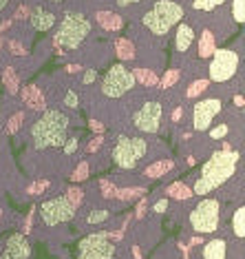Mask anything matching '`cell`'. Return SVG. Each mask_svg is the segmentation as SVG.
Returning a JSON list of instances; mask_svg holds the SVG:
<instances>
[{"label":"cell","instance_id":"50","mask_svg":"<svg viewBox=\"0 0 245 259\" xmlns=\"http://www.w3.org/2000/svg\"><path fill=\"white\" fill-rule=\"evenodd\" d=\"M137 3H142V0H117L119 7H131V5H137Z\"/></svg>","mask_w":245,"mask_h":259},{"label":"cell","instance_id":"17","mask_svg":"<svg viewBox=\"0 0 245 259\" xmlns=\"http://www.w3.org/2000/svg\"><path fill=\"white\" fill-rule=\"evenodd\" d=\"M95 20L104 31H119L124 27V18L119 14H115V11H97Z\"/></svg>","mask_w":245,"mask_h":259},{"label":"cell","instance_id":"2","mask_svg":"<svg viewBox=\"0 0 245 259\" xmlns=\"http://www.w3.org/2000/svg\"><path fill=\"white\" fill-rule=\"evenodd\" d=\"M69 117L60 109H44L31 126L33 149H60L69 138Z\"/></svg>","mask_w":245,"mask_h":259},{"label":"cell","instance_id":"56","mask_svg":"<svg viewBox=\"0 0 245 259\" xmlns=\"http://www.w3.org/2000/svg\"><path fill=\"white\" fill-rule=\"evenodd\" d=\"M49 3H62V0H49Z\"/></svg>","mask_w":245,"mask_h":259},{"label":"cell","instance_id":"19","mask_svg":"<svg viewBox=\"0 0 245 259\" xmlns=\"http://www.w3.org/2000/svg\"><path fill=\"white\" fill-rule=\"evenodd\" d=\"M214 49H217V45H214V33L210 31V29H203L201 38H199V47H197V56H199L201 60H206V58H212Z\"/></svg>","mask_w":245,"mask_h":259},{"label":"cell","instance_id":"41","mask_svg":"<svg viewBox=\"0 0 245 259\" xmlns=\"http://www.w3.org/2000/svg\"><path fill=\"white\" fill-rule=\"evenodd\" d=\"M146 210H148V197H139L137 208H135V217H137V220H144Z\"/></svg>","mask_w":245,"mask_h":259},{"label":"cell","instance_id":"57","mask_svg":"<svg viewBox=\"0 0 245 259\" xmlns=\"http://www.w3.org/2000/svg\"><path fill=\"white\" fill-rule=\"evenodd\" d=\"M0 220H3V210H0Z\"/></svg>","mask_w":245,"mask_h":259},{"label":"cell","instance_id":"14","mask_svg":"<svg viewBox=\"0 0 245 259\" xmlns=\"http://www.w3.org/2000/svg\"><path fill=\"white\" fill-rule=\"evenodd\" d=\"M20 91V98H22V102L27 104L29 109H33V111H44L46 109V100H44V93L42 89H38L36 84H25Z\"/></svg>","mask_w":245,"mask_h":259},{"label":"cell","instance_id":"8","mask_svg":"<svg viewBox=\"0 0 245 259\" xmlns=\"http://www.w3.org/2000/svg\"><path fill=\"white\" fill-rule=\"evenodd\" d=\"M115 250L117 248L106 237V231L93 233L78 241V255H75V259H113Z\"/></svg>","mask_w":245,"mask_h":259},{"label":"cell","instance_id":"22","mask_svg":"<svg viewBox=\"0 0 245 259\" xmlns=\"http://www.w3.org/2000/svg\"><path fill=\"white\" fill-rule=\"evenodd\" d=\"M115 54L119 60H133L135 58V45L128 38H115Z\"/></svg>","mask_w":245,"mask_h":259},{"label":"cell","instance_id":"6","mask_svg":"<svg viewBox=\"0 0 245 259\" xmlns=\"http://www.w3.org/2000/svg\"><path fill=\"white\" fill-rule=\"evenodd\" d=\"M221 224V204L219 199L206 197L190 210V226L197 235H210L219 231Z\"/></svg>","mask_w":245,"mask_h":259},{"label":"cell","instance_id":"52","mask_svg":"<svg viewBox=\"0 0 245 259\" xmlns=\"http://www.w3.org/2000/svg\"><path fill=\"white\" fill-rule=\"evenodd\" d=\"M221 151H232V144H230V142H223V146H221Z\"/></svg>","mask_w":245,"mask_h":259},{"label":"cell","instance_id":"55","mask_svg":"<svg viewBox=\"0 0 245 259\" xmlns=\"http://www.w3.org/2000/svg\"><path fill=\"white\" fill-rule=\"evenodd\" d=\"M3 47H5V40H3V36H0V49H3Z\"/></svg>","mask_w":245,"mask_h":259},{"label":"cell","instance_id":"23","mask_svg":"<svg viewBox=\"0 0 245 259\" xmlns=\"http://www.w3.org/2000/svg\"><path fill=\"white\" fill-rule=\"evenodd\" d=\"M133 75H135V82H142V84L148 87V89H153V87L159 84V78H157V73L150 71V69H135Z\"/></svg>","mask_w":245,"mask_h":259},{"label":"cell","instance_id":"53","mask_svg":"<svg viewBox=\"0 0 245 259\" xmlns=\"http://www.w3.org/2000/svg\"><path fill=\"white\" fill-rule=\"evenodd\" d=\"M9 3H11V0H0V11H3L5 7H7V5H9Z\"/></svg>","mask_w":245,"mask_h":259},{"label":"cell","instance_id":"38","mask_svg":"<svg viewBox=\"0 0 245 259\" xmlns=\"http://www.w3.org/2000/svg\"><path fill=\"white\" fill-rule=\"evenodd\" d=\"M80 149V142H78V135H73V138H67L64 140V144H62V151H64V155H73L75 151Z\"/></svg>","mask_w":245,"mask_h":259},{"label":"cell","instance_id":"43","mask_svg":"<svg viewBox=\"0 0 245 259\" xmlns=\"http://www.w3.org/2000/svg\"><path fill=\"white\" fill-rule=\"evenodd\" d=\"M95 80H97V69H84L82 82H84V84H93Z\"/></svg>","mask_w":245,"mask_h":259},{"label":"cell","instance_id":"46","mask_svg":"<svg viewBox=\"0 0 245 259\" xmlns=\"http://www.w3.org/2000/svg\"><path fill=\"white\" fill-rule=\"evenodd\" d=\"M153 210L157 215H161L163 210H168V197H163V199H159V202H157L155 206H153Z\"/></svg>","mask_w":245,"mask_h":259},{"label":"cell","instance_id":"27","mask_svg":"<svg viewBox=\"0 0 245 259\" xmlns=\"http://www.w3.org/2000/svg\"><path fill=\"white\" fill-rule=\"evenodd\" d=\"M49 186H51V182H49V180H36V182H31V184L25 188V195H29V197H38V195H42V193H44Z\"/></svg>","mask_w":245,"mask_h":259},{"label":"cell","instance_id":"3","mask_svg":"<svg viewBox=\"0 0 245 259\" xmlns=\"http://www.w3.org/2000/svg\"><path fill=\"white\" fill-rule=\"evenodd\" d=\"M183 20V7L174 0H157V3L144 14V27L153 36H166L168 31Z\"/></svg>","mask_w":245,"mask_h":259},{"label":"cell","instance_id":"4","mask_svg":"<svg viewBox=\"0 0 245 259\" xmlns=\"http://www.w3.org/2000/svg\"><path fill=\"white\" fill-rule=\"evenodd\" d=\"M91 33V20L84 14L78 11H69L64 14V18L57 27L55 36H53V45L55 49H78L84 42L86 36Z\"/></svg>","mask_w":245,"mask_h":259},{"label":"cell","instance_id":"25","mask_svg":"<svg viewBox=\"0 0 245 259\" xmlns=\"http://www.w3.org/2000/svg\"><path fill=\"white\" fill-rule=\"evenodd\" d=\"M232 233L238 239H243V235H245V208L243 206H238L234 210V215H232Z\"/></svg>","mask_w":245,"mask_h":259},{"label":"cell","instance_id":"21","mask_svg":"<svg viewBox=\"0 0 245 259\" xmlns=\"http://www.w3.org/2000/svg\"><path fill=\"white\" fill-rule=\"evenodd\" d=\"M192 195H195L192 188L188 184H183V182H172V184L166 188V197L179 199V202H186V199H190Z\"/></svg>","mask_w":245,"mask_h":259},{"label":"cell","instance_id":"47","mask_svg":"<svg viewBox=\"0 0 245 259\" xmlns=\"http://www.w3.org/2000/svg\"><path fill=\"white\" fill-rule=\"evenodd\" d=\"M181 115H183V107H177V109L172 111V117H170V120L174 122V124H177V122L181 120Z\"/></svg>","mask_w":245,"mask_h":259},{"label":"cell","instance_id":"16","mask_svg":"<svg viewBox=\"0 0 245 259\" xmlns=\"http://www.w3.org/2000/svg\"><path fill=\"white\" fill-rule=\"evenodd\" d=\"M192 42H195V29H192L188 22H179L177 33H174V47H177V51L186 54Z\"/></svg>","mask_w":245,"mask_h":259},{"label":"cell","instance_id":"30","mask_svg":"<svg viewBox=\"0 0 245 259\" xmlns=\"http://www.w3.org/2000/svg\"><path fill=\"white\" fill-rule=\"evenodd\" d=\"M25 111H18V113H14L9 117V122H7V133L9 135H14V133H18L20 131V126L25 124Z\"/></svg>","mask_w":245,"mask_h":259},{"label":"cell","instance_id":"51","mask_svg":"<svg viewBox=\"0 0 245 259\" xmlns=\"http://www.w3.org/2000/svg\"><path fill=\"white\" fill-rule=\"evenodd\" d=\"M243 104H245L243 96H234V107H243Z\"/></svg>","mask_w":245,"mask_h":259},{"label":"cell","instance_id":"11","mask_svg":"<svg viewBox=\"0 0 245 259\" xmlns=\"http://www.w3.org/2000/svg\"><path fill=\"white\" fill-rule=\"evenodd\" d=\"M161 104L150 100V102H144L142 107L135 111L133 115V126L142 133H157L159 131V124H161Z\"/></svg>","mask_w":245,"mask_h":259},{"label":"cell","instance_id":"28","mask_svg":"<svg viewBox=\"0 0 245 259\" xmlns=\"http://www.w3.org/2000/svg\"><path fill=\"white\" fill-rule=\"evenodd\" d=\"M89 173H91V164L86 162V160H82L78 166L73 168V173H71V180L78 184V182H84V180H89Z\"/></svg>","mask_w":245,"mask_h":259},{"label":"cell","instance_id":"18","mask_svg":"<svg viewBox=\"0 0 245 259\" xmlns=\"http://www.w3.org/2000/svg\"><path fill=\"white\" fill-rule=\"evenodd\" d=\"M172 166H174L172 160H157L144 168V178L146 180H159L168 173V170H172Z\"/></svg>","mask_w":245,"mask_h":259},{"label":"cell","instance_id":"44","mask_svg":"<svg viewBox=\"0 0 245 259\" xmlns=\"http://www.w3.org/2000/svg\"><path fill=\"white\" fill-rule=\"evenodd\" d=\"M29 14H31V9H29L27 5H20L18 11H16V16H14V18H16V20H25V18H29Z\"/></svg>","mask_w":245,"mask_h":259},{"label":"cell","instance_id":"1","mask_svg":"<svg viewBox=\"0 0 245 259\" xmlns=\"http://www.w3.org/2000/svg\"><path fill=\"white\" fill-rule=\"evenodd\" d=\"M238 162H241V155L236 151H214L210 160L201 166V173L192 186V193L195 195H208V193L217 191L236 173Z\"/></svg>","mask_w":245,"mask_h":259},{"label":"cell","instance_id":"48","mask_svg":"<svg viewBox=\"0 0 245 259\" xmlns=\"http://www.w3.org/2000/svg\"><path fill=\"white\" fill-rule=\"evenodd\" d=\"M89 124H91L93 131H97V133H102V131H104V124H102V122H97V120H91Z\"/></svg>","mask_w":245,"mask_h":259},{"label":"cell","instance_id":"35","mask_svg":"<svg viewBox=\"0 0 245 259\" xmlns=\"http://www.w3.org/2000/svg\"><path fill=\"white\" fill-rule=\"evenodd\" d=\"M64 197L71 202L73 208H78V206L82 204V199H84V191H82V188H78V186H71V188L67 191V195H64Z\"/></svg>","mask_w":245,"mask_h":259},{"label":"cell","instance_id":"31","mask_svg":"<svg viewBox=\"0 0 245 259\" xmlns=\"http://www.w3.org/2000/svg\"><path fill=\"white\" fill-rule=\"evenodd\" d=\"M225 0H192V9H197V11H212V9H217L221 7Z\"/></svg>","mask_w":245,"mask_h":259},{"label":"cell","instance_id":"39","mask_svg":"<svg viewBox=\"0 0 245 259\" xmlns=\"http://www.w3.org/2000/svg\"><path fill=\"white\" fill-rule=\"evenodd\" d=\"M64 107H69L73 111L80 107V98H78V93H75L73 89H69L67 93H64Z\"/></svg>","mask_w":245,"mask_h":259},{"label":"cell","instance_id":"5","mask_svg":"<svg viewBox=\"0 0 245 259\" xmlns=\"http://www.w3.org/2000/svg\"><path fill=\"white\" fill-rule=\"evenodd\" d=\"M146 153H148V140L121 135L117 142H115L113 151H110V157H113V162L117 164L119 168L131 170L144 160Z\"/></svg>","mask_w":245,"mask_h":259},{"label":"cell","instance_id":"26","mask_svg":"<svg viewBox=\"0 0 245 259\" xmlns=\"http://www.w3.org/2000/svg\"><path fill=\"white\" fill-rule=\"evenodd\" d=\"M3 84H5V89H7L11 96H16L20 89V80H18V75H16L14 69H5L3 71Z\"/></svg>","mask_w":245,"mask_h":259},{"label":"cell","instance_id":"24","mask_svg":"<svg viewBox=\"0 0 245 259\" xmlns=\"http://www.w3.org/2000/svg\"><path fill=\"white\" fill-rule=\"evenodd\" d=\"M146 195V188L142 186H135V188H117V193H115V199H119V202H133V199H139Z\"/></svg>","mask_w":245,"mask_h":259},{"label":"cell","instance_id":"37","mask_svg":"<svg viewBox=\"0 0 245 259\" xmlns=\"http://www.w3.org/2000/svg\"><path fill=\"white\" fill-rule=\"evenodd\" d=\"M36 213H38V206H31V210L27 213L25 222H22V235H29L33 228V220H36Z\"/></svg>","mask_w":245,"mask_h":259},{"label":"cell","instance_id":"9","mask_svg":"<svg viewBox=\"0 0 245 259\" xmlns=\"http://www.w3.org/2000/svg\"><path fill=\"white\" fill-rule=\"evenodd\" d=\"M241 64V56L234 49H214L210 60V80L212 82H227L236 75V69Z\"/></svg>","mask_w":245,"mask_h":259},{"label":"cell","instance_id":"7","mask_svg":"<svg viewBox=\"0 0 245 259\" xmlns=\"http://www.w3.org/2000/svg\"><path fill=\"white\" fill-rule=\"evenodd\" d=\"M135 84L137 82L131 69L124 67V64H113L102 80V93L106 98L117 100L121 96H126V93H131L135 89Z\"/></svg>","mask_w":245,"mask_h":259},{"label":"cell","instance_id":"29","mask_svg":"<svg viewBox=\"0 0 245 259\" xmlns=\"http://www.w3.org/2000/svg\"><path fill=\"white\" fill-rule=\"evenodd\" d=\"M179 78H181V71L179 69H168L166 73H163V78L159 80V87L161 89H170L172 84H177Z\"/></svg>","mask_w":245,"mask_h":259},{"label":"cell","instance_id":"12","mask_svg":"<svg viewBox=\"0 0 245 259\" xmlns=\"http://www.w3.org/2000/svg\"><path fill=\"white\" fill-rule=\"evenodd\" d=\"M221 100H214V98H208V100H201L192 107V128L195 131H208L212 120L221 113Z\"/></svg>","mask_w":245,"mask_h":259},{"label":"cell","instance_id":"40","mask_svg":"<svg viewBox=\"0 0 245 259\" xmlns=\"http://www.w3.org/2000/svg\"><path fill=\"white\" fill-rule=\"evenodd\" d=\"M7 49H9V54H11V56H18V58L27 56L25 45H20L18 40H9V42H7Z\"/></svg>","mask_w":245,"mask_h":259},{"label":"cell","instance_id":"42","mask_svg":"<svg viewBox=\"0 0 245 259\" xmlns=\"http://www.w3.org/2000/svg\"><path fill=\"white\" fill-rule=\"evenodd\" d=\"M227 131H230L227 124H219V126L210 128V138H212V140H221V138H225V135H227Z\"/></svg>","mask_w":245,"mask_h":259},{"label":"cell","instance_id":"20","mask_svg":"<svg viewBox=\"0 0 245 259\" xmlns=\"http://www.w3.org/2000/svg\"><path fill=\"white\" fill-rule=\"evenodd\" d=\"M227 257V246L223 239H210L203 246V259H225Z\"/></svg>","mask_w":245,"mask_h":259},{"label":"cell","instance_id":"34","mask_svg":"<svg viewBox=\"0 0 245 259\" xmlns=\"http://www.w3.org/2000/svg\"><path fill=\"white\" fill-rule=\"evenodd\" d=\"M232 18H234L238 25L245 22V0H232Z\"/></svg>","mask_w":245,"mask_h":259},{"label":"cell","instance_id":"13","mask_svg":"<svg viewBox=\"0 0 245 259\" xmlns=\"http://www.w3.org/2000/svg\"><path fill=\"white\" fill-rule=\"evenodd\" d=\"M29 257H31V244H29L27 235L22 233L11 235L3 252H0V259H29Z\"/></svg>","mask_w":245,"mask_h":259},{"label":"cell","instance_id":"15","mask_svg":"<svg viewBox=\"0 0 245 259\" xmlns=\"http://www.w3.org/2000/svg\"><path fill=\"white\" fill-rule=\"evenodd\" d=\"M55 20H57L55 14H51V11H46L42 7H33L31 14H29V22H31V27L36 31H49V29H53Z\"/></svg>","mask_w":245,"mask_h":259},{"label":"cell","instance_id":"49","mask_svg":"<svg viewBox=\"0 0 245 259\" xmlns=\"http://www.w3.org/2000/svg\"><path fill=\"white\" fill-rule=\"evenodd\" d=\"M67 71L69 73H80V71H84V69H82L80 64H67Z\"/></svg>","mask_w":245,"mask_h":259},{"label":"cell","instance_id":"10","mask_svg":"<svg viewBox=\"0 0 245 259\" xmlns=\"http://www.w3.org/2000/svg\"><path fill=\"white\" fill-rule=\"evenodd\" d=\"M73 217H75V208L64 195L44 199L42 206H40V220L49 228L57 226V224H64V222H71Z\"/></svg>","mask_w":245,"mask_h":259},{"label":"cell","instance_id":"32","mask_svg":"<svg viewBox=\"0 0 245 259\" xmlns=\"http://www.w3.org/2000/svg\"><path fill=\"white\" fill-rule=\"evenodd\" d=\"M208 87H210V80H197V82H192L190 89L186 91V98H197V96H201L203 91H208Z\"/></svg>","mask_w":245,"mask_h":259},{"label":"cell","instance_id":"36","mask_svg":"<svg viewBox=\"0 0 245 259\" xmlns=\"http://www.w3.org/2000/svg\"><path fill=\"white\" fill-rule=\"evenodd\" d=\"M110 220V210L106 208H100V210H91V215H89V224H102V222H106Z\"/></svg>","mask_w":245,"mask_h":259},{"label":"cell","instance_id":"45","mask_svg":"<svg viewBox=\"0 0 245 259\" xmlns=\"http://www.w3.org/2000/svg\"><path fill=\"white\" fill-rule=\"evenodd\" d=\"M102 144H104V135H97L95 140H91V144L86 146V151H89V153H93V151H97V149H100Z\"/></svg>","mask_w":245,"mask_h":259},{"label":"cell","instance_id":"54","mask_svg":"<svg viewBox=\"0 0 245 259\" xmlns=\"http://www.w3.org/2000/svg\"><path fill=\"white\" fill-rule=\"evenodd\" d=\"M0 117H3V96H0Z\"/></svg>","mask_w":245,"mask_h":259},{"label":"cell","instance_id":"33","mask_svg":"<svg viewBox=\"0 0 245 259\" xmlns=\"http://www.w3.org/2000/svg\"><path fill=\"white\" fill-rule=\"evenodd\" d=\"M100 193H102V197H104V199H115V193H117V186H115L110 180L102 178V180H100Z\"/></svg>","mask_w":245,"mask_h":259}]
</instances>
